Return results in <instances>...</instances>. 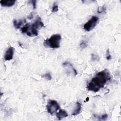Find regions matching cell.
<instances>
[{
    "mask_svg": "<svg viewBox=\"0 0 121 121\" xmlns=\"http://www.w3.org/2000/svg\"><path fill=\"white\" fill-rule=\"evenodd\" d=\"M111 79L109 71L105 69L97 73L88 83L86 88L88 91L97 92L103 88L106 83Z\"/></svg>",
    "mask_w": 121,
    "mask_h": 121,
    "instance_id": "6da1fadb",
    "label": "cell"
},
{
    "mask_svg": "<svg viewBox=\"0 0 121 121\" xmlns=\"http://www.w3.org/2000/svg\"><path fill=\"white\" fill-rule=\"evenodd\" d=\"M61 39V35L59 34H55L47 38L43 42V46L46 48L57 49L60 47V42Z\"/></svg>",
    "mask_w": 121,
    "mask_h": 121,
    "instance_id": "7a4b0ae2",
    "label": "cell"
},
{
    "mask_svg": "<svg viewBox=\"0 0 121 121\" xmlns=\"http://www.w3.org/2000/svg\"><path fill=\"white\" fill-rule=\"evenodd\" d=\"M44 26V24L41 21L39 17H37L36 20L32 25H30L28 30L26 33L29 36H36L38 34V30L40 29Z\"/></svg>",
    "mask_w": 121,
    "mask_h": 121,
    "instance_id": "3957f363",
    "label": "cell"
},
{
    "mask_svg": "<svg viewBox=\"0 0 121 121\" xmlns=\"http://www.w3.org/2000/svg\"><path fill=\"white\" fill-rule=\"evenodd\" d=\"M46 108L48 112L51 115H53L60 109V106L55 100H49L46 105Z\"/></svg>",
    "mask_w": 121,
    "mask_h": 121,
    "instance_id": "277c9868",
    "label": "cell"
},
{
    "mask_svg": "<svg viewBox=\"0 0 121 121\" xmlns=\"http://www.w3.org/2000/svg\"><path fill=\"white\" fill-rule=\"evenodd\" d=\"M99 18L96 16H93L89 20L86 22L83 26L84 29L87 32L92 30L96 25Z\"/></svg>",
    "mask_w": 121,
    "mask_h": 121,
    "instance_id": "5b68a950",
    "label": "cell"
},
{
    "mask_svg": "<svg viewBox=\"0 0 121 121\" xmlns=\"http://www.w3.org/2000/svg\"><path fill=\"white\" fill-rule=\"evenodd\" d=\"M62 66L64 69L65 73L68 76L75 77L77 75V72L73 65L69 62H65Z\"/></svg>",
    "mask_w": 121,
    "mask_h": 121,
    "instance_id": "8992f818",
    "label": "cell"
},
{
    "mask_svg": "<svg viewBox=\"0 0 121 121\" xmlns=\"http://www.w3.org/2000/svg\"><path fill=\"white\" fill-rule=\"evenodd\" d=\"M15 49L13 47H9L5 52L4 55V59L5 60H10L13 59Z\"/></svg>",
    "mask_w": 121,
    "mask_h": 121,
    "instance_id": "52a82bcc",
    "label": "cell"
},
{
    "mask_svg": "<svg viewBox=\"0 0 121 121\" xmlns=\"http://www.w3.org/2000/svg\"><path fill=\"white\" fill-rule=\"evenodd\" d=\"M68 116V114L67 112L63 109H60L59 111L56 113V117L59 120H62Z\"/></svg>",
    "mask_w": 121,
    "mask_h": 121,
    "instance_id": "ba28073f",
    "label": "cell"
},
{
    "mask_svg": "<svg viewBox=\"0 0 121 121\" xmlns=\"http://www.w3.org/2000/svg\"><path fill=\"white\" fill-rule=\"evenodd\" d=\"M16 0H0V3L2 7H11L14 5Z\"/></svg>",
    "mask_w": 121,
    "mask_h": 121,
    "instance_id": "9c48e42d",
    "label": "cell"
},
{
    "mask_svg": "<svg viewBox=\"0 0 121 121\" xmlns=\"http://www.w3.org/2000/svg\"><path fill=\"white\" fill-rule=\"evenodd\" d=\"M81 104L80 103L78 102H77L76 104H75V106L74 109V110L72 113V116H75L78 114L80 111L81 110Z\"/></svg>",
    "mask_w": 121,
    "mask_h": 121,
    "instance_id": "30bf717a",
    "label": "cell"
},
{
    "mask_svg": "<svg viewBox=\"0 0 121 121\" xmlns=\"http://www.w3.org/2000/svg\"><path fill=\"white\" fill-rule=\"evenodd\" d=\"M26 22V20H20L19 21H17V20H14L13 21V25L14 27L17 28L18 29L24 23V22Z\"/></svg>",
    "mask_w": 121,
    "mask_h": 121,
    "instance_id": "8fae6325",
    "label": "cell"
},
{
    "mask_svg": "<svg viewBox=\"0 0 121 121\" xmlns=\"http://www.w3.org/2000/svg\"><path fill=\"white\" fill-rule=\"evenodd\" d=\"M29 26H30V24L29 23H27L26 25H25V26H23L21 28V32L23 33H26L28 30Z\"/></svg>",
    "mask_w": 121,
    "mask_h": 121,
    "instance_id": "7c38bea8",
    "label": "cell"
},
{
    "mask_svg": "<svg viewBox=\"0 0 121 121\" xmlns=\"http://www.w3.org/2000/svg\"><path fill=\"white\" fill-rule=\"evenodd\" d=\"M100 60V58L98 56L94 54H91V60L93 61H98Z\"/></svg>",
    "mask_w": 121,
    "mask_h": 121,
    "instance_id": "4fadbf2b",
    "label": "cell"
},
{
    "mask_svg": "<svg viewBox=\"0 0 121 121\" xmlns=\"http://www.w3.org/2000/svg\"><path fill=\"white\" fill-rule=\"evenodd\" d=\"M42 77L43 78H44L47 79L48 80H51L52 79V76H51V74L49 72L46 73V74L42 75Z\"/></svg>",
    "mask_w": 121,
    "mask_h": 121,
    "instance_id": "5bb4252c",
    "label": "cell"
},
{
    "mask_svg": "<svg viewBox=\"0 0 121 121\" xmlns=\"http://www.w3.org/2000/svg\"><path fill=\"white\" fill-rule=\"evenodd\" d=\"M87 45V42L84 40H82L81 41L80 43V47L82 49H84L85 48Z\"/></svg>",
    "mask_w": 121,
    "mask_h": 121,
    "instance_id": "9a60e30c",
    "label": "cell"
},
{
    "mask_svg": "<svg viewBox=\"0 0 121 121\" xmlns=\"http://www.w3.org/2000/svg\"><path fill=\"white\" fill-rule=\"evenodd\" d=\"M58 11V6L55 3H53V6L52 7V12H56Z\"/></svg>",
    "mask_w": 121,
    "mask_h": 121,
    "instance_id": "2e32d148",
    "label": "cell"
},
{
    "mask_svg": "<svg viewBox=\"0 0 121 121\" xmlns=\"http://www.w3.org/2000/svg\"><path fill=\"white\" fill-rule=\"evenodd\" d=\"M107 117H108V115L107 114H104L102 115L101 116L98 117V118L100 120H104H104H106L107 119Z\"/></svg>",
    "mask_w": 121,
    "mask_h": 121,
    "instance_id": "e0dca14e",
    "label": "cell"
},
{
    "mask_svg": "<svg viewBox=\"0 0 121 121\" xmlns=\"http://www.w3.org/2000/svg\"><path fill=\"white\" fill-rule=\"evenodd\" d=\"M106 58L107 60H110L112 58V56L111 55V54H110V52H109V50L107 49V50L106 51Z\"/></svg>",
    "mask_w": 121,
    "mask_h": 121,
    "instance_id": "ac0fdd59",
    "label": "cell"
},
{
    "mask_svg": "<svg viewBox=\"0 0 121 121\" xmlns=\"http://www.w3.org/2000/svg\"><path fill=\"white\" fill-rule=\"evenodd\" d=\"M105 10V9L104 7H103L101 8L98 9L97 12L99 13H102L103 11H104Z\"/></svg>",
    "mask_w": 121,
    "mask_h": 121,
    "instance_id": "d6986e66",
    "label": "cell"
},
{
    "mask_svg": "<svg viewBox=\"0 0 121 121\" xmlns=\"http://www.w3.org/2000/svg\"><path fill=\"white\" fill-rule=\"evenodd\" d=\"M30 2L32 3V5H33V9H35V8H36V0H31Z\"/></svg>",
    "mask_w": 121,
    "mask_h": 121,
    "instance_id": "ffe728a7",
    "label": "cell"
},
{
    "mask_svg": "<svg viewBox=\"0 0 121 121\" xmlns=\"http://www.w3.org/2000/svg\"><path fill=\"white\" fill-rule=\"evenodd\" d=\"M33 14L32 13H31L28 16V18H29V19H32V18H33Z\"/></svg>",
    "mask_w": 121,
    "mask_h": 121,
    "instance_id": "44dd1931",
    "label": "cell"
}]
</instances>
